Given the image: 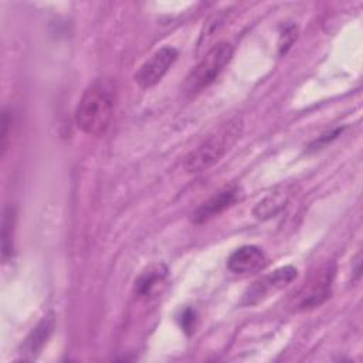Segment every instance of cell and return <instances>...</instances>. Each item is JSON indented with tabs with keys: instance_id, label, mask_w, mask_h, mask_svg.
Listing matches in <instances>:
<instances>
[{
	"instance_id": "cell-7",
	"label": "cell",
	"mask_w": 363,
	"mask_h": 363,
	"mask_svg": "<svg viewBox=\"0 0 363 363\" xmlns=\"http://www.w3.org/2000/svg\"><path fill=\"white\" fill-rule=\"evenodd\" d=\"M241 199V190L238 186H230L224 190H220L217 194L211 196L204 201L196 211L191 214V221L194 224H203L218 216L224 210L234 206Z\"/></svg>"
},
{
	"instance_id": "cell-10",
	"label": "cell",
	"mask_w": 363,
	"mask_h": 363,
	"mask_svg": "<svg viewBox=\"0 0 363 363\" xmlns=\"http://www.w3.org/2000/svg\"><path fill=\"white\" fill-rule=\"evenodd\" d=\"M169 269L164 264H152L145 268L140 275L135 279L133 291L139 298L152 296L159 286L166 281Z\"/></svg>"
},
{
	"instance_id": "cell-4",
	"label": "cell",
	"mask_w": 363,
	"mask_h": 363,
	"mask_svg": "<svg viewBox=\"0 0 363 363\" xmlns=\"http://www.w3.org/2000/svg\"><path fill=\"white\" fill-rule=\"evenodd\" d=\"M335 275L336 264L333 261H326L322 264L294 294L289 302L291 311L305 312L320 306L330 296Z\"/></svg>"
},
{
	"instance_id": "cell-8",
	"label": "cell",
	"mask_w": 363,
	"mask_h": 363,
	"mask_svg": "<svg viewBox=\"0 0 363 363\" xmlns=\"http://www.w3.org/2000/svg\"><path fill=\"white\" fill-rule=\"evenodd\" d=\"M267 262L265 252L257 245H242L234 250L228 259L227 267L234 274H251L261 269Z\"/></svg>"
},
{
	"instance_id": "cell-14",
	"label": "cell",
	"mask_w": 363,
	"mask_h": 363,
	"mask_svg": "<svg viewBox=\"0 0 363 363\" xmlns=\"http://www.w3.org/2000/svg\"><path fill=\"white\" fill-rule=\"evenodd\" d=\"M11 126V116L9 111L3 112L1 118V133H0V146H1V155L6 153V149L9 146V128Z\"/></svg>"
},
{
	"instance_id": "cell-12",
	"label": "cell",
	"mask_w": 363,
	"mask_h": 363,
	"mask_svg": "<svg viewBox=\"0 0 363 363\" xmlns=\"http://www.w3.org/2000/svg\"><path fill=\"white\" fill-rule=\"evenodd\" d=\"M16 213L13 207H6L1 221V255L3 259H9L13 254V237H14Z\"/></svg>"
},
{
	"instance_id": "cell-5",
	"label": "cell",
	"mask_w": 363,
	"mask_h": 363,
	"mask_svg": "<svg viewBox=\"0 0 363 363\" xmlns=\"http://www.w3.org/2000/svg\"><path fill=\"white\" fill-rule=\"evenodd\" d=\"M296 268L292 265H285L281 268H277L274 272L267 274L257 279L248 289L245 291L241 303L242 305H257L262 302L265 298H268L271 294L279 291L289 282H292L296 278Z\"/></svg>"
},
{
	"instance_id": "cell-13",
	"label": "cell",
	"mask_w": 363,
	"mask_h": 363,
	"mask_svg": "<svg viewBox=\"0 0 363 363\" xmlns=\"http://www.w3.org/2000/svg\"><path fill=\"white\" fill-rule=\"evenodd\" d=\"M298 35V28L294 24H288L286 27H284L281 35H279V43H278V48H279V54H285L291 45L294 44V41L296 40Z\"/></svg>"
},
{
	"instance_id": "cell-9",
	"label": "cell",
	"mask_w": 363,
	"mask_h": 363,
	"mask_svg": "<svg viewBox=\"0 0 363 363\" xmlns=\"http://www.w3.org/2000/svg\"><path fill=\"white\" fill-rule=\"evenodd\" d=\"M55 326V319L54 315L50 312L47 313L38 323L37 326L30 332V335L24 339L21 347H20V354L26 360H33L38 356L47 340L50 339L52 330Z\"/></svg>"
},
{
	"instance_id": "cell-11",
	"label": "cell",
	"mask_w": 363,
	"mask_h": 363,
	"mask_svg": "<svg viewBox=\"0 0 363 363\" xmlns=\"http://www.w3.org/2000/svg\"><path fill=\"white\" fill-rule=\"evenodd\" d=\"M289 196L284 189H275L255 204L252 214L258 220L272 218L285 208Z\"/></svg>"
},
{
	"instance_id": "cell-16",
	"label": "cell",
	"mask_w": 363,
	"mask_h": 363,
	"mask_svg": "<svg viewBox=\"0 0 363 363\" xmlns=\"http://www.w3.org/2000/svg\"><path fill=\"white\" fill-rule=\"evenodd\" d=\"M339 133H342V128H337V129H335V130H332V132H329V133H325V135L319 136L309 147H311V149H318V147H320L322 145H326L328 142H330L332 139H335Z\"/></svg>"
},
{
	"instance_id": "cell-3",
	"label": "cell",
	"mask_w": 363,
	"mask_h": 363,
	"mask_svg": "<svg viewBox=\"0 0 363 363\" xmlns=\"http://www.w3.org/2000/svg\"><path fill=\"white\" fill-rule=\"evenodd\" d=\"M233 47L230 43L221 41L213 45L186 77V81L183 84L184 94L193 96L207 88L210 84H213L220 72L230 62Z\"/></svg>"
},
{
	"instance_id": "cell-15",
	"label": "cell",
	"mask_w": 363,
	"mask_h": 363,
	"mask_svg": "<svg viewBox=\"0 0 363 363\" xmlns=\"http://www.w3.org/2000/svg\"><path fill=\"white\" fill-rule=\"evenodd\" d=\"M194 320H196V313L193 309H186L183 313H182V319H180V325L182 328L186 330V332H191L193 328H194Z\"/></svg>"
},
{
	"instance_id": "cell-2",
	"label": "cell",
	"mask_w": 363,
	"mask_h": 363,
	"mask_svg": "<svg viewBox=\"0 0 363 363\" xmlns=\"http://www.w3.org/2000/svg\"><path fill=\"white\" fill-rule=\"evenodd\" d=\"M242 130L241 116H234L214 129L184 157V170L200 173L216 164L225 152L235 143Z\"/></svg>"
},
{
	"instance_id": "cell-6",
	"label": "cell",
	"mask_w": 363,
	"mask_h": 363,
	"mask_svg": "<svg viewBox=\"0 0 363 363\" xmlns=\"http://www.w3.org/2000/svg\"><path fill=\"white\" fill-rule=\"evenodd\" d=\"M177 50L173 47H162L157 50L147 61L143 62V65L139 68V71L135 75V81L140 88H152L156 84L160 82V79L164 77V74L170 69V67L177 60Z\"/></svg>"
},
{
	"instance_id": "cell-1",
	"label": "cell",
	"mask_w": 363,
	"mask_h": 363,
	"mask_svg": "<svg viewBox=\"0 0 363 363\" xmlns=\"http://www.w3.org/2000/svg\"><path fill=\"white\" fill-rule=\"evenodd\" d=\"M116 88L109 78H98L86 86L75 109V123L86 135L104 133L112 119Z\"/></svg>"
}]
</instances>
